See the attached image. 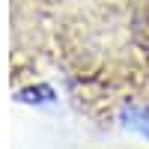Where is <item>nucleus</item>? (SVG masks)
Here are the masks:
<instances>
[{"label":"nucleus","mask_w":149,"mask_h":149,"mask_svg":"<svg viewBox=\"0 0 149 149\" xmlns=\"http://www.w3.org/2000/svg\"><path fill=\"white\" fill-rule=\"evenodd\" d=\"M12 86L98 125L149 110V0H12Z\"/></svg>","instance_id":"nucleus-1"}]
</instances>
